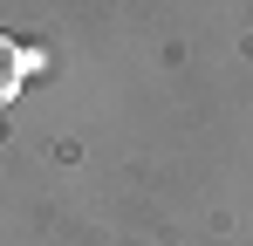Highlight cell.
<instances>
[{
  "instance_id": "6da1fadb",
  "label": "cell",
  "mask_w": 253,
  "mask_h": 246,
  "mask_svg": "<svg viewBox=\"0 0 253 246\" xmlns=\"http://www.w3.org/2000/svg\"><path fill=\"white\" fill-rule=\"evenodd\" d=\"M35 69H42V48H21L14 35H0V103H14Z\"/></svg>"
}]
</instances>
